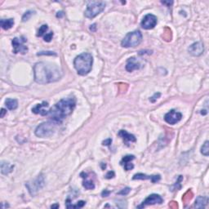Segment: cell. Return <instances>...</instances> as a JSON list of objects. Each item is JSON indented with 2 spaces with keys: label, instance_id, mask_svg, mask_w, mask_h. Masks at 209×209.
<instances>
[{
  "label": "cell",
  "instance_id": "obj_1",
  "mask_svg": "<svg viewBox=\"0 0 209 209\" xmlns=\"http://www.w3.org/2000/svg\"><path fill=\"white\" fill-rule=\"evenodd\" d=\"M35 80L40 84L54 83L62 76V70L55 64L49 62H38L34 66Z\"/></svg>",
  "mask_w": 209,
  "mask_h": 209
},
{
  "label": "cell",
  "instance_id": "obj_2",
  "mask_svg": "<svg viewBox=\"0 0 209 209\" xmlns=\"http://www.w3.org/2000/svg\"><path fill=\"white\" fill-rule=\"evenodd\" d=\"M76 105V99L74 96H69L61 100L48 110V116L52 121L60 123L65 118L72 113Z\"/></svg>",
  "mask_w": 209,
  "mask_h": 209
},
{
  "label": "cell",
  "instance_id": "obj_3",
  "mask_svg": "<svg viewBox=\"0 0 209 209\" xmlns=\"http://www.w3.org/2000/svg\"><path fill=\"white\" fill-rule=\"evenodd\" d=\"M92 56L87 52L78 55V57H75L74 61V68L80 75H87V74H89L92 68Z\"/></svg>",
  "mask_w": 209,
  "mask_h": 209
},
{
  "label": "cell",
  "instance_id": "obj_4",
  "mask_svg": "<svg viewBox=\"0 0 209 209\" xmlns=\"http://www.w3.org/2000/svg\"><path fill=\"white\" fill-rule=\"evenodd\" d=\"M142 41V35L139 30L130 32L124 37L121 42L123 48H134L139 45Z\"/></svg>",
  "mask_w": 209,
  "mask_h": 209
},
{
  "label": "cell",
  "instance_id": "obj_5",
  "mask_svg": "<svg viewBox=\"0 0 209 209\" xmlns=\"http://www.w3.org/2000/svg\"><path fill=\"white\" fill-rule=\"evenodd\" d=\"M105 8V2H97L93 1L89 3L87 5V9L84 12L85 17L89 19L96 17L97 15H99L100 12H102Z\"/></svg>",
  "mask_w": 209,
  "mask_h": 209
},
{
  "label": "cell",
  "instance_id": "obj_6",
  "mask_svg": "<svg viewBox=\"0 0 209 209\" xmlns=\"http://www.w3.org/2000/svg\"><path fill=\"white\" fill-rule=\"evenodd\" d=\"M57 124L58 123L53 121L44 122L37 127V128L35 129V135L39 137H48L54 133Z\"/></svg>",
  "mask_w": 209,
  "mask_h": 209
},
{
  "label": "cell",
  "instance_id": "obj_7",
  "mask_svg": "<svg viewBox=\"0 0 209 209\" xmlns=\"http://www.w3.org/2000/svg\"><path fill=\"white\" fill-rule=\"evenodd\" d=\"M26 185L31 195H35L42 188L44 187V177L43 176V175H39L33 181L26 183Z\"/></svg>",
  "mask_w": 209,
  "mask_h": 209
},
{
  "label": "cell",
  "instance_id": "obj_8",
  "mask_svg": "<svg viewBox=\"0 0 209 209\" xmlns=\"http://www.w3.org/2000/svg\"><path fill=\"white\" fill-rule=\"evenodd\" d=\"M27 42V39L26 37L21 36L19 38H14L12 39V47H13V52L15 54L17 53H21V54H26L28 52V48L26 47L25 44Z\"/></svg>",
  "mask_w": 209,
  "mask_h": 209
},
{
  "label": "cell",
  "instance_id": "obj_9",
  "mask_svg": "<svg viewBox=\"0 0 209 209\" xmlns=\"http://www.w3.org/2000/svg\"><path fill=\"white\" fill-rule=\"evenodd\" d=\"M157 22H158V19L154 15L147 14L143 18L140 25H141V27L145 30H152L157 25Z\"/></svg>",
  "mask_w": 209,
  "mask_h": 209
},
{
  "label": "cell",
  "instance_id": "obj_10",
  "mask_svg": "<svg viewBox=\"0 0 209 209\" xmlns=\"http://www.w3.org/2000/svg\"><path fill=\"white\" fill-rule=\"evenodd\" d=\"M163 202V199L161 196L156 194H153L148 196L145 200L142 202L141 205L138 206V208H142L145 206H149V205H154V204H161Z\"/></svg>",
  "mask_w": 209,
  "mask_h": 209
},
{
  "label": "cell",
  "instance_id": "obj_11",
  "mask_svg": "<svg viewBox=\"0 0 209 209\" xmlns=\"http://www.w3.org/2000/svg\"><path fill=\"white\" fill-rule=\"evenodd\" d=\"M182 118V114L178 111L175 110V109H172L170 110L168 113H167L164 116V120L167 123L174 125L176 122H178Z\"/></svg>",
  "mask_w": 209,
  "mask_h": 209
},
{
  "label": "cell",
  "instance_id": "obj_12",
  "mask_svg": "<svg viewBox=\"0 0 209 209\" xmlns=\"http://www.w3.org/2000/svg\"><path fill=\"white\" fill-rule=\"evenodd\" d=\"M188 51L192 56H194V57L201 56L204 51L203 44H202L201 42H196V43L191 44L190 46V48H188Z\"/></svg>",
  "mask_w": 209,
  "mask_h": 209
},
{
  "label": "cell",
  "instance_id": "obj_13",
  "mask_svg": "<svg viewBox=\"0 0 209 209\" xmlns=\"http://www.w3.org/2000/svg\"><path fill=\"white\" fill-rule=\"evenodd\" d=\"M140 67H141V65L140 64V62L137 61V59L136 57H131L127 61L126 70L128 72H132L136 70H139Z\"/></svg>",
  "mask_w": 209,
  "mask_h": 209
},
{
  "label": "cell",
  "instance_id": "obj_14",
  "mask_svg": "<svg viewBox=\"0 0 209 209\" xmlns=\"http://www.w3.org/2000/svg\"><path fill=\"white\" fill-rule=\"evenodd\" d=\"M132 179L133 180H150L153 183H155L158 182L161 179V176H160V175L148 176V175L143 174V173H137L133 176Z\"/></svg>",
  "mask_w": 209,
  "mask_h": 209
},
{
  "label": "cell",
  "instance_id": "obj_15",
  "mask_svg": "<svg viewBox=\"0 0 209 209\" xmlns=\"http://www.w3.org/2000/svg\"><path fill=\"white\" fill-rule=\"evenodd\" d=\"M48 107V103L46 101H44L42 104H38L32 109V112L36 114H41V115H48V110L45 109L44 108Z\"/></svg>",
  "mask_w": 209,
  "mask_h": 209
},
{
  "label": "cell",
  "instance_id": "obj_16",
  "mask_svg": "<svg viewBox=\"0 0 209 209\" xmlns=\"http://www.w3.org/2000/svg\"><path fill=\"white\" fill-rule=\"evenodd\" d=\"M118 136L120 137H122L124 143L126 144L127 145H128L129 142H136V139L135 136L132 135V134H130L128 133L127 131L125 130H120L119 132H118Z\"/></svg>",
  "mask_w": 209,
  "mask_h": 209
},
{
  "label": "cell",
  "instance_id": "obj_17",
  "mask_svg": "<svg viewBox=\"0 0 209 209\" xmlns=\"http://www.w3.org/2000/svg\"><path fill=\"white\" fill-rule=\"evenodd\" d=\"M208 203V198L207 196H199L196 199L194 207L196 208H204Z\"/></svg>",
  "mask_w": 209,
  "mask_h": 209
},
{
  "label": "cell",
  "instance_id": "obj_18",
  "mask_svg": "<svg viewBox=\"0 0 209 209\" xmlns=\"http://www.w3.org/2000/svg\"><path fill=\"white\" fill-rule=\"evenodd\" d=\"M1 26L2 28L5 30H8L9 29H11L13 26H14V19L12 18H10V19H3L1 20L0 21Z\"/></svg>",
  "mask_w": 209,
  "mask_h": 209
},
{
  "label": "cell",
  "instance_id": "obj_19",
  "mask_svg": "<svg viewBox=\"0 0 209 209\" xmlns=\"http://www.w3.org/2000/svg\"><path fill=\"white\" fill-rule=\"evenodd\" d=\"M13 168H14V166L11 165L9 163L2 162V163H1V172L3 174H8L11 172H12Z\"/></svg>",
  "mask_w": 209,
  "mask_h": 209
},
{
  "label": "cell",
  "instance_id": "obj_20",
  "mask_svg": "<svg viewBox=\"0 0 209 209\" xmlns=\"http://www.w3.org/2000/svg\"><path fill=\"white\" fill-rule=\"evenodd\" d=\"M5 104H6V106H7L8 109H10V110H14V109H16L17 108L18 101L16 99L8 98V99L6 100Z\"/></svg>",
  "mask_w": 209,
  "mask_h": 209
},
{
  "label": "cell",
  "instance_id": "obj_21",
  "mask_svg": "<svg viewBox=\"0 0 209 209\" xmlns=\"http://www.w3.org/2000/svg\"><path fill=\"white\" fill-rule=\"evenodd\" d=\"M162 37L165 41L170 42L172 40V33L171 29L168 28V27H166L165 29H164V30H163V34L162 35Z\"/></svg>",
  "mask_w": 209,
  "mask_h": 209
},
{
  "label": "cell",
  "instance_id": "obj_22",
  "mask_svg": "<svg viewBox=\"0 0 209 209\" xmlns=\"http://www.w3.org/2000/svg\"><path fill=\"white\" fill-rule=\"evenodd\" d=\"M193 196H194V194H193L192 190H187L184 194V195L182 197V201L185 203H189L190 201L191 200Z\"/></svg>",
  "mask_w": 209,
  "mask_h": 209
},
{
  "label": "cell",
  "instance_id": "obj_23",
  "mask_svg": "<svg viewBox=\"0 0 209 209\" xmlns=\"http://www.w3.org/2000/svg\"><path fill=\"white\" fill-rule=\"evenodd\" d=\"M201 153L205 155V156H208L209 154V142L208 140H206L204 144L202 145L201 147Z\"/></svg>",
  "mask_w": 209,
  "mask_h": 209
},
{
  "label": "cell",
  "instance_id": "obj_24",
  "mask_svg": "<svg viewBox=\"0 0 209 209\" xmlns=\"http://www.w3.org/2000/svg\"><path fill=\"white\" fill-rule=\"evenodd\" d=\"M83 186L87 190H93L95 188V185L91 180H86L83 182Z\"/></svg>",
  "mask_w": 209,
  "mask_h": 209
},
{
  "label": "cell",
  "instance_id": "obj_25",
  "mask_svg": "<svg viewBox=\"0 0 209 209\" xmlns=\"http://www.w3.org/2000/svg\"><path fill=\"white\" fill-rule=\"evenodd\" d=\"M48 30V26L47 25H43L39 28V30H38V34H37V36L38 37H42V36H44L46 35L47 31Z\"/></svg>",
  "mask_w": 209,
  "mask_h": 209
},
{
  "label": "cell",
  "instance_id": "obj_26",
  "mask_svg": "<svg viewBox=\"0 0 209 209\" xmlns=\"http://www.w3.org/2000/svg\"><path fill=\"white\" fill-rule=\"evenodd\" d=\"M134 158H135V156H134V155H126V156H124L122 158V160L120 162V164H121V165H123L125 163L132 161Z\"/></svg>",
  "mask_w": 209,
  "mask_h": 209
},
{
  "label": "cell",
  "instance_id": "obj_27",
  "mask_svg": "<svg viewBox=\"0 0 209 209\" xmlns=\"http://www.w3.org/2000/svg\"><path fill=\"white\" fill-rule=\"evenodd\" d=\"M182 180H183L182 176H179L177 181L176 182V184H174V185H172V188H174V190H172V191H173V190H180V189L181 188V181Z\"/></svg>",
  "mask_w": 209,
  "mask_h": 209
},
{
  "label": "cell",
  "instance_id": "obj_28",
  "mask_svg": "<svg viewBox=\"0 0 209 209\" xmlns=\"http://www.w3.org/2000/svg\"><path fill=\"white\" fill-rule=\"evenodd\" d=\"M86 204L85 201H78L76 205H70L68 207V208H83L84 205Z\"/></svg>",
  "mask_w": 209,
  "mask_h": 209
},
{
  "label": "cell",
  "instance_id": "obj_29",
  "mask_svg": "<svg viewBox=\"0 0 209 209\" xmlns=\"http://www.w3.org/2000/svg\"><path fill=\"white\" fill-rule=\"evenodd\" d=\"M34 13H35V12H33V11H28V12H26L23 15V17H22V21H28Z\"/></svg>",
  "mask_w": 209,
  "mask_h": 209
},
{
  "label": "cell",
  "instance_id": "obj_30",
  "mask_svg": "<svg viewBox=\"0 0 209 209\" xmlns=\"http://www.w3.org/2000/svg\"><path fill=\"white\" fill-rule=\"evenodd\" d=\"M52 37H53V32H49V33L46 34L44 36V41L47 42V43H49V42H51V40L52 39Z\"/></svg>",
  "mask_w": 209,
  "mask_h": 209
},
{
  "label": "cell",
  "instance_id": "obj_31",
  "mask_svg": "<svg viewBox=\"0 0 209 209\" xmlns=\"http://www.w3.org/2000/svg\"><path fill=\"white\" fill-rule=\"evenodd\" d=\"M123 167H124V169L126 170V171H129V170H131L133 169V167H134V165H133V163H131V162H127V163H125L124 164H123Z\"/></svg>",
  "mask_w": 209,
  "mask_h": 209
},
{
  "label": "cell",
  "instance_id": "obj_32",
  "mask_svg": "<svg viewBox=\"0 0 209 209\" xmlns=\"http://www.w3.org/2000/svg\"><path fill=\"white\" fill-rule=\"evenodd\" d=\"M130 191H131V188L126 187L124 188V189H122L120 192H118V194H119V195H127V194H129V192Z\"/></svg>",
  "mask_w": 209,
  "mask_h": 209
},
{
  "label": "cell",
  "instance_id": "obj_33",
  "mask_svg": "<svg viewBox=\"0 0 209 209\" xmlns=\"http://www.w3.org/2000/svg\"><path fill=\"white\" fill-rule=\"evenodd\" d=\"M38 56H43V55H49V56H57V54L53 52H40L37 54Z\"/></svg>",
  "mask_w": 209,
  "mask_h": 209
},
{
  "label": "cell",
  "instance_id": "obj_34",
  "mask_svg": "<svg viewBox=\"0 0 209 209\" xmlns=\"http://www.w3.org/2000/svg\"><path fill=\"white\" fill-rule=\"evenodd\" d=\"M160 95H161L160 93H155V94H154V96H153L152 97L149 99V100H150L151 102H153V103H154V102H155V101H156V100H158V98H159Z\"/></svg>",
  "mask_w": 209,
  "mask_h": 209
},
{
  "label": "cell",
  "instance_id": "obj_35",
  "mask_svg": "<svg viewBox=\"0 0 209 209\" xmlns=\"http://www.w3.org/2000/svg\"><path fill=\"white\" fill-rule=\"evenodd\" d=\"M113 176H114V172L113 171H109V172H108V173L105 175V178L106 179H111L113 178Z\"/></svg>",
  "mask_w": 209,
  "mask_h": 209
},
{
  "label": "cell",
  "instance_id": "obj_36",
  "mask_svg": "<svg viewBox=\"0 0 209 209\" xmlns=\"http://www.w3.org/2000/svg\"><path fill=\"white\" fill-rule=\"evenodd\" d=\"M169 207L171 208H178V204H177V203L176 202H175V201H172L171 203H169Z\"/></svg>",
  "mask_w": 209,
  "mask_h": 209
},
{
  "label": "cell",
  "instance_id": "obj_37",
  "mask_svg": "<svg viewBox=\"0 0 209 209\" xmlns=\"http://www.w3.org/2000/svg\"><path fill=\"white\" fill-rule=\"evenodd\" d=\"M111 143H112V140L107 139L102 142V145H110V144Z\"/></svg>",
  "mask_w": 209,
  "mask_h": 209
},
{
  "label": "cell",
  "instance_id": "obj_38",
  "mask_svg": "<svg viewBox=\"0 0 209 209\" xmlns=\"http://www.w3.org/2000/svg\"><path fill=\"white\" fill-rule=\"evenodd\" d=\"M109 194H110V191L107 190H105L101 193V195H102V197H108L109 195Z\"/></svg>",
  "mask_w": 209,
  "mask_h": 209
},
{
  "label": "cell",
  "instance_id": "obj_39",
  "mask_svg": "<svg viewBox=\"0 0 209 209\" xmlns=\"http://www.w3.org/2000/svg\"><path fill=\"white\" fill-rule=\"evenodd\" d=\"M162 3H163V4L167 5V7H170L171 5L173 3V2H172V1H171V2H170V1H167H167H162Z\"/></svg>",
  "mask_w": 209,
  "mask_h": 209
},
{
  "label": "cell",
  "instance_id": "obj_40",
  "mask_svg": "<svg viewBox=\"0 0 209 209\" xmlns=\"http://www.w3.org/2000/svg\"><path fill=\"white\" fill-rule=\"evenodd\" d=\"M7 113V110L5 109H1V115H0V117L1 118H3L4 117L5 113Z\"/></svg>",
  "mask_w": 209,
  "mask_h": 209
},
{
  "label": "cell",
  "instance_id": "obj_41",
  "mask_svg": "<svg viewBox=\"0 0 209 209\" xmlns=\"http://www.w3.org/2000/svg\"><path fill=\"white\" fill-rule=\"evenodd\" d=\"M96 24H93L92 26H91V27H90V30H91V31H93V32H95L96 31Z\"/></svg>",
  "mask_w": 209,
  "mask_h": 209
},
{
  "label": "cell",
  "instance_id": "obj_42",
  "mask_svg": "<svg viewBox=\"0 0 209 209\" xmlns=\"http://www.w3.org/2000/svg\"><path fill=\"white\" fill-rule=\"evenodd\" d=\"M63 15H64V13L62 12H58L57 14V17H62Z\"/></svg>",
  "mask_w": 209,
  "mask_h": 209
},
{
  "label": "cell",
  "instance_id": "obj_43",
  "mask_svg": "<svg viewBox=\"0 0 209 209\" xmlns=\"http://www.w3.org/2000/svg\"><path fill=\"white\" fill-rule=\"evenodd\" d=\"M51 208H59V204L52 205V206H51Z\"/></svg>",
  "mask_w": 209,
  "mask_h": 209
}]
</instances>
